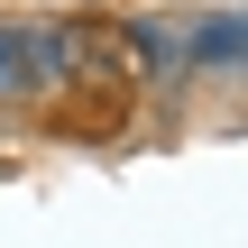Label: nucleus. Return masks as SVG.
Wrapping results in <instances>:
<instances>
[{
  "label": "nucleus",
  "instance_id": "f257e3e1",
  "mask_svg": "<svg viewBox=\"0 0 248 248\" xmlns=\"http://www.w3.org/2000/svg\"><path fill=\"white\" fill-rule=\"evenodd\" d=\"M0 101H37V83L18 64V28H0Z\"/></svg>",
  "mask_w": 248,
  "mask_h": 248
}]
</instances>
